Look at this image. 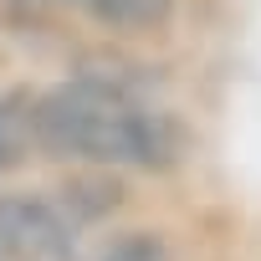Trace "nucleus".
<instances>
[{
	"mask_svg": "<svg viewBox=\"0 0 261 261\" xmlns=\"http://www.w3.org/2000/svg\"><path fill=\"white\" fill-rule=\"evenodd\" d=\"M0 251L16 261H72V225L31 195L0 200Z\"/></svg>",
	"mask_w": 261,
	"mask_h": 261,
	"instance_id": "f03ea898",
	"label": "nucleus"
},
{
	"mask_svg": "<svg viewBox=\"0 0 261 261\" xmlns=\"http://www.w3.org/2000/svg\"><path fill=\"white\" fill-rule=\"evenodd\" d=\"M67 6H82L102 26H134L139 31V26H159L174 0H67Z\"/></svg>",
	"mask_w": 261,
	"mask_h": 261,
	"instance_id": "7ed1b4c3",
	"label": "nucleus"
},
{
	"mask_svg": "<svg viewBox=\"0 0 261 261\" xmlns=\"http://www.w3.org/2000/svg\"><path fill=\"white\" fill-rule=\"evenodd\" d=\"M26 149H31V113H16L11 102H0V174L21 164Z\"/></svg>",
	"mask_w": 261,
	"mask_h": 261,
	"instance_id": "20e7f679",
	"label": "nucleus"
},
{
	"mask_svg": "<svg viewBox=\"0 0 261 261\" xmlns=\"http://www.w3.org/2000/svg\"><path fill=\"white\" fill-rule=\"evenodd\" d=\"M31 144L87 164H164L174 154V123L144 108L128 87L77 77L31 108Z\"/></svg>",
	"mask_w": 261,
	"mask_h": 261,
	"instance_id": "f257e3e1",
	"label": "nucleus"
},
{
	"mask_svg": "<svg viewBox=\"0 0 261 261\" xmlns=\"http://www.w3.org/2000/svg\"><path fill=\"white\" fill-rule=\"evenodd\" d=\"M108 261H164V256H159V246H154V241H144V236H139V241H123Z\"/></svg>",
	"mask_w": 261,
	"mask_h": 261,
	"instance_id": "39448f33",
	"label": "nucleus"
}]
</instances>
